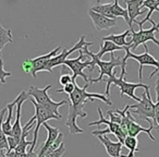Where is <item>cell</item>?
Masks as SVG:
<instances>
[{
    "mask_svg": "<svg viewBox=\"0 0 159 157\" xmlns=\"http://www.w3.org/2000/svg\"><path fill=\"white\" fill-rule=\"evenodd\" d=\"M97 111H98V115H99V120H98V121L89 122V126L92 127V126H100V124H106V126L108 127L107 129L109 130V132L112 133L113 135H116V137L119 140V142H121V143L123 144L124 140H125V137L128 136V135L123 132V130L121 129V127H120L119 124L115 123V122H111L110 120H107L106 118L104 117L102 109H100L99 107L97 108Z\"/></svg>",
    "mask_w": 159,
    "mask_h": 157,
    "instance_id": "7c38bea8",
    "label": "cell"
},
{
    "mask_svg": "<svg viewBox=\"0 0 159 157\" xmlns=\"http://www.w3.org/2000/svg\"><path fill=\"white\" fill-rule=\"evenodd\" d=\"M89 83H85L83 87H80L79 85H75L74 91L72 94L69 95L70 97V106H69V113H68V119H66V126L69 128L71 134H80L83 133L84 130L80 128L76 123L77 118H86L87 113L84 111V106L87 102H94L95 99H99L104 102L106 105L111 106L112 102L104 94L98 93H89L87 92Z\"/></svg>",
    "mask_w": 159,
    "mask_h": 157,
    "instance_id": "6da1fadb",
    "label": "cell"
},
{
    "mask_svg": "<svg viewBox=\"0 0 159 157\" xmlns=\"http://www.w3.org/2000/svg\"><path fill=\"white\" fill-rule=\"evenodd\" d=\"M87 13H89V16L91 18L96 31H98V32L109 30L117 25V20H116V19H109V18H107V16H102V14L92 11L91 9L89 10Z\"/></svg>",
    "mask_w": 159,
    "mask_h": 157,
    "instance_id": "5bb4252c",
    "label": "cell"
},
{
    "mask_svg": "<svg viewBox=\"0 0 159 157\" xmlns=\"http://www.w3.org/2000/svg\"><path fill=\"white\" fill-rule=\"evenodd\" d=\"M75 85H76V83L71 82V83H69L68 85L63 86V89H61V90H56V93H66V94H68V95H70V94H72V92L74 91Z\"/></svg>",
    "mask_w": 159,
    "mask_h": 157,
    "instance_id": "f1b7e54d",
    "label": "cell"
},
{
    "mask_svg": "<svg viewBox=\"0 0 159 157\" xmlns=\"http://www.w3.org/2000/svg\"><path fill=\"white\" fill-rule=\"evenodd\" d=\"M107 86H106V94L105 95L108 97L110 95V89L111 85L112 86H118L120 89V97H123L124 95L128 96V97L132 98V99L136 100L137 103L141 102V98L137 97L135 95V90L139 89V87H143L145 91L149 90V86L147 84H144V83L139 82V83H131L128 81L124 80V77L120 76V77H116V75H113L112 77H109L107 79Z\"/></svg>",
    "mask_w": 159,
    "mask_h": 157,
    "instance_id": "5b68a950",
    "label": "cell"
},
{
    "mask_svg": "<svg viewBox=\"0 0 159 157\" xmlns=\"http://www.w3.org/2000/svg\"><path fill=\"white\" fill-rule=\"evenodd\" d=\"M152 130H154V127L152 126H149V128H143L142 126H139V124L135 121L134 117H133V115L130 111V119H129V122H128V135L129 136L136 137L139 133L144 132L150 137L152 141H156V137H155L152 133Z\"/></svg>",
    "mask_w": 159,
    "mask_h": 157,
    "instance_id": "e0dca14e",
    "label": "cell"
},
{
    "mask_svg": "<svg viewBox=\"0 0 159 157\" xmlns=\"http://www.w3.org/2000/svg\"><path fill=\"white\" fill-rule=\"evenodd\" d=\"M72 82V76L69 74H62L61 76L59 77V83L62 85V86H66L69 83Z\"/></svg>",
    "mask_w": 159,
    "mask_h": 157,
    "instance_id": "f546056e",
    "label": "cell"
},
{
    "mask_svg": "<svg viewBox=\"0 0 159 157\" xmlns=\"http://www.w3.org/2000/svg\"><path fill=\"white\" fill-rule=\"evenodd\" d=\"M60 51H61V46H58V47H56L53 50H51L50 53H46V55L38 56V57L34 58V59H31V62H32L31 74L33 75L34 77H36L38 72H40V71H46L47 66H48V63H49V60H50L51 58L56 57L58 53H60Z\"/></svg>",
    "mask_w": 159,
    "mask_h": 157,
    "instance_id": "8fae6325",
    "label": "cell"
},
{
    "mask_svg": "<svg viewBox=\"0 0 159 157\" xmlns=\"http://www.w3.org/2000/svg\"><path fill=\"white\" fill-rule=\"evenodd\" d=\"M31 103L34 105V108H35V117H36V127L35 130H34V137H33V145L30 147L31 150H34L36 147V144H37V139H38V132H39V128L45 123L46 121L51 119L55 120H60L61 118L59 116H57L52 110H50L49 108L45 106L39 105L37 102H35L34 98L31 97Z\"/></svg>",
    "mask_w": 159,
    "mask_h": 157,
    "instance_id": "9c48e42d",
    "label": "cell"
},
{
    "mask_svg": "<svg viewBox=\"0 0 159 157\" xmlns=\"http://www.w3.org/2000/svg\"><path fill=\"white\" fill-rule=\"evenodd\" d=\"M94 42H89L84 47L82 48V50L84 51V53L86 56H89V58L92 59V64L91 67L89 68V72H93L95 66L99 67V76L97 79H89V84H94V83H98L102 82L104 79V75H107L108 77H112L115 75V68L117 67H122V58L121 57H115V53H110V61H102V59L97 58V56L95 53H93L92 51L89 50V47L91 45H93Z\"/></svg>",
    "mask_w": 159,
    "mask_h": 157,
    "instance_id": "7a4b0ae2",
    "label": "cell"
},
{
    "mask_svg": "<svg viewBox=\"0 0 159 157\" xmlns=\"http://www.w3.org/2000/svg\"><path fill=\"white\" fill-rule=\"evenodd\" d=\"M9 43H13V37H12L11 30L5 29L0 23V50Z\"/></svg>",
    "mask_w": 159,
    "mask_h": 157,
    "instance_id": "d4e9b609",
    "label": "cell"
},
{
    "mask_svg": "<svg viewBox=\"0 0 159 157\" xmlns=\"http://www.w3.org/2000/svg\"><path fill=\"white\" fill-rule=\"evenodd\" d=\"M6 113H7V108H3L2 110H0V150L8 153L9 152V145H8L7 135L5 134V132L2 130L3 117H5Z\"/></svg>",
    "mask_w": 159,
    "mask_h": 157,
    "instance_id": "7402d4cb",
    "label": "cell"
},
{
    "mask_svg": "<svg viewBox=\"0 0 159 157\" xmlns=\"http://www.w3.org/2000/svg\"><path fill=\"white\" fill-rule=\"evenodd\" d=\"M112 13H113V16L116 19L118 16H121L123 18V20L125 21L126 23H130V19H129V13H128V10L122 8L121 6L119 5V0H113V6H112Z\"/></svg>",
    "mask_w": 159,
    "mask_h": 157,
    "instance_id": "484cf974",
    "label": "cell"
},
{
    "mask_svg": "<svg viewBox=\"0 0 159 157\" xmlns=\"http://www.w3.org/2000/svg\"><path fill=\"white\" fill-rule=\"evenodd\" d=\"M30 97L29 93L26 91H22L21 92V98L19 100L18 105H16V120H14V123L12 124V131L11 134L9 136H12L18 142H20L21 140V135H22V130L23 127L21 126V109H22V105L25 103V100Z\"/></svg>",
    "mask_w": 159,
    "mask_h": 157,
    "instance_id": "4fadbf2b",
    "label": "cell"
},
{
    "mask_svg": "<svg viewBox=\"0 0 159 157\" xmlns=\"http://www.w3.org/2000/svg\"><path fill=\"white\" fill-rule=\"evenodd\" d=\"M50 87H51L50 84L45 86L44 89H38V87L32 85L29 91H27V93H29L30 97L35 99V102H37L38 104L42 105V106H45V107H47V108H49L57 116L62 118V116L59 113L58 109H59V107H61L62 105H66V103H68V100L63 99V100H61V102H55V100H52L50 98V96L48 95V91Z\"/></svg>",
    "mask_w": 159,
    "mask_h": 157,
    "instance_id": "8992f818",
    "label": "cell"
},
{
    "mask_svg": "<svg viewBox=\"0 0 159 157\" xmlns=\"http://www.w3.org/2000/svg\"><path fill=\"white\" fill-rule=\"evenodd\" d=\"M144 48H145V53H141V55H135L131 51V49L129 47H125L124 50H125V56L122 58V67H121V74L120 76L124 77V75L126 74V63H128V60L130 58L134 59L135 61L139 62V82H142L143 80V67L145 66H150V67H155L156 70H154V72H152V74L149 75V79H152L155 74L159 71V60H157L156 58H154L152 55L149 53L148 50V46L147 45H143Z\"/></svg>",
    "mask_w": 159,
    "mask_h": 157,
    "instance_id": "3957f363",
    "label": "cell"
},
{
    "mask_svg": "<svg viewBox=\"0 0 159 157\" xmlns=\"http://www.w3.org/2000/svg\"><path fill=\"white\" fill-rule=\"evenodd\" d=\"M11 76V73L8 72V71L5 70L3 68V60H0V82L2 84H6V77Z\"/></svg>",
    "mask_w": 159,
    "mask_h": 157,
    "instance_id": "83f0119b",
    "label": "cell"
},
{
    "mask_svg": "<svg viewBox=\"0 0 159 157\" xmlns=\"http://www.w3.org/2000/svg\"><path fill=\"white\" fill-rule=\"evenodd\" d=\"M130 109L133 116L141 120H145L149 123V126L154 127L156 113H155V103L152 100L149 90L142 94L141 102L135 105H130Z\"/></svg>",
    "mask_w": 159,
    "mask_h": 157,
    "instance_id": "277c9868",
    "label": "cell"
},
{
    "mask_svg": "<svg viewBox=\"0 0 159 157\" xmlns=\"http://www.w3.org/2000/svg\"><path fill=\"white\" fill-rule=\"evenodd\" d=\"M22 70L25 73H31L32 72V62L31 59H27L22 62Z\"/></svg>",
    "mask_w": 159,
    "mask_h": 157,
    "instance_id": "4dcf8cb0",
    "label": "cell"
},
{
    "mask_svg": "<svg viewBox=\"0 0 159 157\" xmlns=\"http://www.w3.org/2000/svg\"><path fill=\"white\" fill-rule=\"evenodd\" d=\"M2 59V53H1V50H0V60Z\"/></svg>",
    "mask_w": 159,
    "mask_h": 157,
    "instance_id": "d6a6232c",
    "label": "cell"
},
{
    "mask_svg": "<svg viewBox=\"0 0 159 157\" xmlns=\"http://www.w3.org/2000/svg\"><path fill=\"white\" fill-rule=\"evenodd\" d=\"M87 43H89V42H86V40H85V35H82V36H81V38H80L79 42H77L76 44L72 47V48H70L69 50L66 48H63L61 53H58L56 57L51 58V59L49 60V63H48V66H47L46 71H47V72H49V73H52V69L55 68V67H58V66H61V64H63L64 61L68 59V57L71 55V53H73L74 51L80 50V49H82L83 47L87 44Z\"/></svg>",
    "mask_w": 159,
    "mask_h": 157,
    "instance_id": "30bf717a",
    "label": "cell"
},
{
    "mask_svg": "<svg viewBox=\"0 0 159 157\" xmlns=\"http://www.w3.org/2000/svg\"><path fill=\"white\" fill-rule=\"evenodd\" d=\"M112 6H113V2H109V3H105V5H97L93 6L91 8L92 11L96 12V13H99L104 16H107L109 19H116L113 16V13H112Z\"/></svg>",
    "mask_w": 159,
    "mask_h": 157,
    "instance_id": "44dd1931",
    "label": "cell"
},
{
    "mask_svg": "<svg viewBox=\"0 0 159 157\" xmlns=\"http://www.w3.org/2000/svg\"><path fill=\"white\" fill-rule=\"evenodd\" d=\"M117 50H124L122 47L120 46H117L116 44H113L112 42H109V40H105L104 44L102 45V47H100V50L98 51V53H96V56H97V58H99V59H102V57L105 55V53H115V51Z\"/></svg>",
    "mask_w": 159,
    "mask_h": 157,
    "instance_id": "603a6c76",
    "label": "cell"
},
{
    "mask_svg": "<svg viewBox=\"0 0 159 157\" xmlns=\"http://www.w3.org/2000/svg\"><path fill=\"white\" fill-rule=\"evenodd\" d=\"M158 79H159V76H158Z\"/></svg>",
    "mask_w": 159,
    "mask_h": 157,
    "instance_id": "d590c367",
    "label": "cell"
},
{
    "mask_svg": "<svg viewBox=\"0 0 159 157\" xmlns=\"http://www.w3.org/2000/svg\"><path fill=\"white\" fill-rule=\"evenodd\" d=\"M98 140L100 143L104 145L107 154L110 157H126V155H122L121 150L123 148V144L121 142H112L106 134L104 135H97Z\"/></svg>",
    "mask_w": 159,
    "mask_h": 157,
    "instance_id": "9a60e30c",
    "label": "cell"
},
{
    "mask_svg": "<svg viewBox=\"0 0 159 157\" xmlns=\"http://www.w3.org/2000/svg\"><path fill=\"white\" fill-rule=\"evenodd\" d=\"M123 145L125 146L126 148L129 150V154L126 155V157H134L135 156V153L139 152V141H137L136 137H133V136H126L125 140H124V143Z\"/></svg>",
    "mask_w": 159,
    "mask_h": 157,
    "instance_id": "cb8c5ba5",
    "label": "cell"
},
{
    "mask_svg": "<svg viewBox=\"0 0 159 157\" xmlns=\"http://www.w3.org/2000/svg\"><path fill=\"white\" fill-rule=\"evenodd\" d=\"M149 22L152 23V27L148 30H144L143 27H139V32H135L133 29L131 30V39L130 42H128L131 51H134L139 45H145L147 42H152L157 46H159V40L155 36V33L159 31V22L156 24L152 19L149 20Z\"/></svg>",
    "mask_w": 159,
    "mask_h": 157,
    "instance_id": "52a82bcc",
    "label": "cell"
},
{
    "mask_svg": "<svg viewBox=\"0 0 159 157\" xmlns=\"http://www.w3.org/2000/svg\"><path fill=\"white\" fill-rule=\"evenodd\" d=\"M80 55L77 58L75 59H66L64 61L63 66H66L72 70L73 75H72V82L73 83H76V77L77 76H81L83 77V80L85 81V83H89V79L91 77L87 76L86 74L84 73L85 69H89L92 64V59H87V56L84 53V51L82 49H80L79 50Z\"/></svg>",
    "mask_w": 159,
    "mask_h": 157,
    "instance_id": "ba28073f",
    "label": "cell"
},
{
    "mask_svg": "<svg viewBox=\"0 0 159 157\" xmlns=\"http://www.w3.org/2000/svg\"><path fill=\"white\" fill-rule=\"evenodd\" d=\"M66 146H64V143H62L61 145L57 148V150L50 152L49 154H47L45 157H62L64 153H66Z\"/></svg>",
    "mask_w": 159,
    "mask_h": 157,
    "instance_id": "4316f807",
    "label": "cell"
},
{
    "mask_svg": "<svg viewBox=\"0 0 159 157\" xmlns=\"http://www.w3.org/2000/svg\"><path fill=\"white\" fill-rule=\"evenodd\" d=\"M96 1H97V2H99V0H96Z\"/></svg>",
    "mask_w": 159,
    "mask_h": 157,
    "instance_id": "e575fe53",
    "label": "cell"
},
{
    "mask_svg": "<svg viewBox=\"0 0 159 157\" xmlns=\"http://www.w3.org/2000/svg\"><path fill=\"white\" fill-rule=\"evenodd\" d=\"M154 129L159 132V113H156V118H155L154 121Z\"/></svg>",
    "mask_w": 159,
    "mask_h": 157,
    "instance_id": "1f68e13d",
    "label": "cell"
},
{
    "mask_svg": "<svg viewBox=\"0 0 159 157\" xmlns=\"http://www.w3.org/2000/svg\"><path fill=\"white\" fill-rule=\"evenodd\" d=\"M128 1H130V0H124V2H125V3L128 2Z\"/></svg>",
    "mask_w": 159,
    "mask_h": 157,
    "instance_id": "836d02e7",
    "label": "cell"
},
{
    "mask_svg": "<svg viewBox=\"0 0 159 157\" xmlns=\"http://www.w3.org/2000/svg\"><path fill=\"white\" fill-rule=\"evenodd\" d=\"M43 126H44L45 129L47 130V140H46V142H45L44 145H43V147L40 148V150L38 152V157H45L46 153L48 152L49 148L52 146V144L55 143V141L57 140L58 135L60 134L59 129L49 126L47 122H45Z\"/></svg>",
    "mask_w": 159,
    "mask_h": 157,
    "instance_id": "ac0fdd59",
    "label": "cell"
},
{
    "mask_svg": "<svg viewBox=\"0 0 159 157\" xmlns=\"http://www.w3.org/2000/svg\"><path fill=\"white\" fill-rule=\"evenodd\" d=\"M144 0H130L125 3L126 5V10H128L129 13V19H130V23H129V26L130 30L133 29L132 24L133 22L136 21V18L139 16H143L146 12H148V9L144 8L142 9V6H143Z\"/></svg>",
    "mask_w": 159,
    "mask_h": 157,
    "instance_id": "2e32d148",
    "label": "cell"
},
{
    "mask_svg": "<svg viewBox=\"0 0 159 157\" xmlns=\"http://www.w3.org/2000/svg\"><path fill=\"white\" fill-rule=\"evenodd\" d=\"M130 34H131V30H126L125 32H123V33H121V34H110V35L102 37V42L109 40V42H112L113 44H116L117 46L122 47L123 49L125 48V47H129V48H130L129 43L125 40L126 37L130 36Z\"/></svg>",
    "mask_w": 159,
    "mask_h": 157,
    "instance_id": "ffe728a7",
    "label": "cell"
},
{
    "mask_svg": "<svg viewBox=\"0 0 159 157\" xmlns=\"http://www.w3.org/2000/svg\"><path fill=\"white\" fill-rule=\"evenodd\" d=\"M20 98H21V93L16 96V98L13 100V102L7 104V107H6V108H7V110H8V116H7V119L2 122V130H3V132H5V134L7 135V136H9V135L11 134V131H12V122H11V120H12V118H13L14 109L16 108V105H18Z\"/></svg>",
    "mask_w": 159,
    "mask_h": 157,
    "instance_id": "d6986e66",
    "label": "cell"
}]
</instances>
